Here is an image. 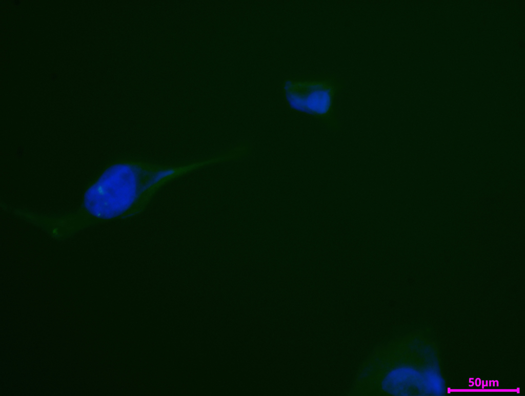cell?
<instances>
[{
	"label": "cell",
	"instance_id": "1",
	"mask_svg": "<svg viewBox=\"0 0 525 396\" xmlns=\"http://www.w3.org/2000/svg\"><path fill=\"white\" fill-rule=\"evenodd\" d=\"M132 167L117 163L105 169L86 189L80 207L64 215L72 234L115 219L134 204L139 193V179Z\"/></svg>",
	"mask_w": 525,
	"mask_h": 396
},
{
	"label": "cell",
	"instance_id": "3",
	"mask_svg": "<svg viewBox=\"0 0 525 396\" xmlns=\"http://www.w3.org/2000/svg\"><path fill=\"white\" fill-rule=\"evenodd\" d=\"M422 378L417 370L410 367H401L390 371L384 378L382 390L393 395H411L420 391Z\"/></svg>",
	"mask_w": 525,
	"mask_h": 396
},
{
	"label": "cell",
	"instance_id": "4",
	"mask_svg": "<svg viewBox=\"0 0 525 396\" xmlns=\"http://www.w3.org/2000/svg\"><path fill=\"white\" fill-rule=\"evenodd\" d=\"M14 3L15 5H18L19 4V1H14Z\"/></svg>",
	"mask_w": 525,
	"mask_h": 396
},
{
	"label": "cell",
	"instance_id": "2",
	"mask_svg": "<svg viewBox=\"0 0 525 396\" xmlns=\"http://www.w3.org/2000/svg\"><path fill=\"white\" fill-rule=\"evenodd\" d=\"M339 86L332 80L288 81L284 86L290 107L318 118H326L333 112Z\"/></svg>",
	"mask_w": 525,
	"mask_h": 396
}]
</instances>
